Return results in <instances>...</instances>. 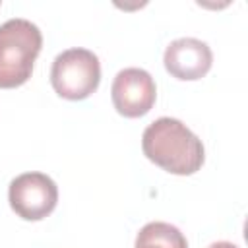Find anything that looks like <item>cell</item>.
Instances as JSON below:
<instances>
[{
  "instance_id": "obj_1",
  "label": "cell",
  "mask_w": 248,
  "mask_h": 248,
  "mask_svg": "<svg viewBox=\"0 0 248 248\" xmlns=\"http://www.w3.org/2000/svg\"><path fill=\"white\" fill-rule=\"evenodd\" d=\"M143 155L170 174H194L202 169L205 151L202 140L178 118L161 116L141 136Z\"/></svg>"
},
{
  "instance_id": "obj_2",
  "label": "cell",
  "mask_w": 248,
  "mask_h": 248,
  "mask_svg": "<svg viewBox=\"0 0 248 248\" xmlns=\"http://www.w3.org/2000/svg\"><path fill=\"white\" fill-rule=\"evenodd\" d=\"M41 29L23 17H12L0 25V87L23 85L41 52Z\"/></svg>"
},
{
  "instance_id": "obj_3",
  "label": "cell",
  "mask_w": 248,
  "mask_h": 248,
  "mask_svg": "<svg viewBox=\"0 0 248 248\" xmlns=\"http://www.w3.org/2000/svg\"><path fill=\"white\" fill-rule=\"evenodd\" d=\"M101 81V64L95 52L87 48H68L60 52L50 68V83L54 91L68 101L87 99L97 91Z\"/></svg>"
},
{
  "instance_id": "obj_4",
  "label": "cell",
  "mask_w": 248,
  "mask_h": 248,
  "mask_svg": "<svg viewBox=\"0 0 248 248\" xmlns=\"http://www.w3.org/2000/svg\"><path fill=\"white\" fill-rule=\"evenodd\" d=\"M10 207L25 221H41L50 215L58 202V188L45 172H23L10 182Z\"/></svg>"
},
{
  "instance_id": "obj_5",
  "label": "cell",
  "mask_w": 248,
  "mask_h": 248,
  "mask_svg": "<svg viewBox=\"0 0 248 248\" xmlns=\"http://www.w3.org/2000/svg\"><path fill=\"white\" fill-rule=\"evenodd\" d=\"M110 97L118 114L126 118H140L153 108L157 87L151 74L143 68H124L114 76Z\"/></svg>"
},
{
  "instance_id": "obj_6",
  "label": "cell",
  "mask_w": 248,
  "mask_h": 248,
  "mask_svg": "<svg viewBox=\"0 0 248 248\" xmlns=\"http://www.w3.org/2000/svg\"><path fill=\"white\" fill-rule=\"evenodd\" d=\"M163 62L172 78L194 81L202 79L209 72L213 64V52L207 43L194 37H182L169 43L163 54Z\"/></svg>"
},
{
  "instance_id": "obj_7",
  "label": "cell",
  "mask_w": 248,
  "mask_h": 248,
  "mask_svg": "<svg viewBox=\"0 0 248 248\" xmlns=\"http://www.w3.org/2000/svg\"><path fill=\"white\" fill-rule=\"evenodd\" d=\"M136 248H188V242L174 225L165 221H151L138 232Z\"/></svg>"
},
{
  "instance_id": "obj_8",
  "label": "cell",
  "mask_w": 248,
  "mask_h": 248,
  "mask_svg": "<svg viewBox=\"0 0 248 248\" xmlns=\"http://www.w3.org/2000/svg\"><path fill=\"white\" fill-rule=\"evenodd\" d=\"M207 248H238V246H236V244H232V242H227V240H219V242L209 244Z\"/></svg>"
}]
</instances>
